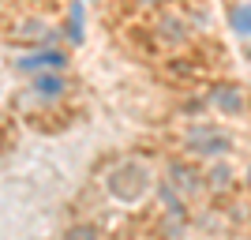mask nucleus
I'll use <instances>...</instances> for the list:
<instances>
[{
    "label": "nucleus",
    "mask_w": 251,
    "mask_h": 240,
    "mask_svg": "<svg viewBox=\"0 0 251 240\" xmlns=\"http://www.w3.org/2000/svg\"><path fill=\"white\" fill-rule=\"evenodd\" d=\"M199 146H202L199 154H221V150H229V139L225 135H202Z\"/></svg>",
    "instance_id": "1"
},
{
    "label": "nucleus",
    "mask_w": 251,
    "mask_h": 240,
    "mask_svg": "<svg viewBox=\"0 0 251 240\" xmlns=\"http://www.w3.org/2000/svg\"><path fill=\"white\" fill-rule=\"evenodd\" d=\"M60 64H64L60 53H42V56H30L26 68H60Z\"/></svg>",
    "instance_id": "2"
},
{
    "label": "nucleus",
    "mask_w": 251,
    "mask_h": 240,
    "mask_svg": "<svg viewBox=\"0 0 251 240\" xmlns=\"http://www.w3.org/2000/svg\"><path fill=\"white\" fill-rule=\"evenodd\" d=\"M232 27H236L240 34H251V4H248V8H236V11H232Z\"/></svg>",
    "instance_id": "3"
},
{
    "label": "nucleus",
    "mask_w": 251,
    "mask_h": 240,
    "mask_svg": "<svg viewBox=\"0 0 251 240\" xmlns=\"http://www.w3.org/2000/svg\"><path fill=\"white\" fill-rule=\"evenodd\" d=\"M248 180H251V173H248Z\"/></svg>",
    "instance_id": "4"
}]
</instances>
